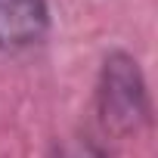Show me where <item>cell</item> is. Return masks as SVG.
Wrapping results in <instances>:
<instances>
[{"mask_svg": "<svg viewBox=\"0 0 158 158\" xmlns=\"http://www.w3.org/2000/svg\"><path fill=\"white\" fill-rule=\"evenodd\" d=\"M53 158H109L106 149L90 136H68L56 146Z\"/></svg>", "mask_w": 158, "mask_h": 158, "instance_id": "cell-3", "label": "cell"}, {"mask_svg": "<svg viewBox=\"0 0 158 158\" xmlns=\"http://www.w3.org/2000/svg\"><path fill=\"white\" fill-rule=\"evenodd\" d=\"M96 115L106 133L112 136H130L149 121V84L133 53H106L96 77Z\"/></svg>", "mask_w": 158, "mask_h": 158, "instance_id": "cell-1", "label": "cell"}, {"mask_svg": "<svg viewBox=\"0 0 158 158\" xmlns=\"http://www.w3.org/2000/svg\"><path fill=\"white\" fill-rule=\"evenodd\" d=\"M50 34V0H0V50L22 53Z\"/></svg>", "mask_w": 158, "mask_h": 158, "instance_id": "cell-2", "label": "cell"}]
</instances>
